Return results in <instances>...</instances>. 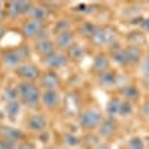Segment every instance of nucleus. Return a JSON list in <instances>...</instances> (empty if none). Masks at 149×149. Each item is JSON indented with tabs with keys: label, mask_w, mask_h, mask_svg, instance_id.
Listing matches in <instances>:
<instances>
[{
	"label": "nucleus",
	"mask_w": 149,
	"mask_h": 149,
	"mask_svg": "<svg viewBox=\"0 0 149 149\" xmlns=\"http://www.w3.org/2000/svg\"><path fill=\"white\" fill-rule=\"evenodd\" d=\"M17 90H18V98H19L21 104L27 106V107L39 106L40 98H42V93H40V88L34 82L21 81L17 85Z\"/></svg>",
	"instance_id": "obj_1"
},
{
	"label": "nucleus",
	"mask_w": 149,
	"mask_h": 149,
	"mask_svg": "<svg viewBox=\"0 0 149 149\" xmlns=\"http://www.w3.org/2000/svg\"><path fill=\"white\" fill-rule=\"evenodd\" d=\"M27 57V48L19 46V48H9L2 52V63L8 67L17 69L22 64V60Z\"/></svg>",
	"instance_id": "obj_2"
},
{
	"label": "nucleus",
	"mask_w": 149,
	"mask_h": 149,
	"mask_svg": "<svg viewBox=\"0 0 149 149\" xmlns=\"http://www.w3.org/2000/svg\"><path fill=\"white\" fill-rule=\"evenodd\" d=\"M102 124V113L95 109H86L79 115V125L84 130H94L100 127Z\"/></svg>",
	"instance_id": "obj_3"
},
{
	"label": "nucleus",
	"mask_w": 149,
	"mask_h": 149,
	"mask_svg": "<svg viewBox=\"0 0 149 149\" xmlns=\"http://www.w3.org/2000/svg\"><path fill=\"white\" fill-rule=\"evenodd\" d=\"M15 74L22 81L33 82L36 79H39L42 73H40V69L37 67L36 64H33V63H22L21 66H18L15 69Z\"/></svg>",
	"instance_id": "obj_4"
},
{
	"label": "nucleus",
	"mask_w": 149,
	"mask_h": 149,
	"mask_svg": "<svg viewBox=\"0 0 149 149\" xmlns=\"http://www.w3.org/2000/svg\"><path fill=\"white\" fill-rule=\"evenodd\" d=\"M45 27V22H39L34 19H27L22 22L21 26V34L26 37V39H37Z\"/></svg>",
	"instance_id": "obj_5"
},
{
	"label": "nucleus",
	"mask_w": 149,
	"mask_h": 149,
	"mask_svg": "<svg viewBox=\"0 0 149 149\" xmlns=\"http://www.w3.org/2000/svg\"><path fill=\"white\" fill-rule=\"evenodd\" d=\"M115 39V30L110 27H97L95 33L93 34L91 40L94 45L102 46V45H112Z\"/></svg>",
	"instance_id": "obj_6"
},
{
	"label": "nucleus",
	"mask_w": 149,
	"mask_h": 149,
	"mask_svg": "<svg viewBox=\"0 0 149 149\" xmlns=\"http://www.w3.org/2000/svg\"><path fill=\"white\" fill-rule=\"evenodd\" d=\"M40 85L45 90H58V86L61 85L60 76L57 74L55 70H46L40 74Z\"/></svg>",
	"instance_id": "obj_7"
},
{
	"label": "nucleus",
	"mask_w": 149,
	"mask_h": 149,
	"mask_svg": "<svg viewBox=\"0 0 149 149\" xmlns=\"http://www.w3.org/2000/svg\"><path fill=\"white\" fill-rule=\"evenodd\" d=\"M46 127H48V119L42 113L30 115V118L27 119V128L33 133H43Z\"/></svg>",
	"instance_id": "obj_8"
},
{
	"label": "nucleus",
	"mask_w": 149,
	"mask_h": 149,
	"mask_svg": "<svg viewBox=\"0 0 149 149\" xmlns=\"http://www.w3.org/2000/svg\"><path fill=\"white\" fill-rule=\"evenodd\" d=\"M43 63L49 70H55V69H61L67 64V55L63 52H52L51 55H48L43 58Z\"/></svg>",
	"instance_id": "obj_9"
},
{
	"label": "nucleus",
	"mask_w": 149,
	"mask_h": 149,
	"mask_svg": "<svg viewBox=\"0 0 149 149\" xmlns=\"http://www.w3.org/2000/svg\"><path fill=\"white\" fill-rule=\"evenodd\" d=\"M74 45V33L72 30H67V31H63L57 34L55 37V46L60 49V51H64V49H69Z\"/></svg>",
	"instance_id": "obj_10"
},
{
	"label": "nucleus",
	"mask_w": 149,
	"mask_h": 149,
	"mask_svg": "<svg viewBox=\"0 0 149 149\" xmlns=\"http://www.w3.org/2000/svg\"><path fill=\"white\" fill-rule=\"evenodd\" d=\"M0 139L19 143V142L24 140V133H22L21 130H18V128L3 125V127H0Z\"/></svg>",
	"instance_id": "obj_11"
},
{
	"label": "nucleus",
	"mask_w": 149,
	"mask_h": 149,
	"mask_svg": "<svg viewBox=\"0 0 149 149\" xmlns=\"http://www.w3.org/2000/svg\"><path fill=\"white\" fill-rule=\"evenodd\" d=\"M40 102L46 109H57L60 106V94L57 90H45L42 93Z\"/></svg>",
	"instance_id": "obj_12"
},
{
	"label": "nucleus",
	"mask_w": 149,
	"mask_h": 149,
	"mask_svg": "<svg viewBox=\"0 0 149 149\" xmlns=\"http://www.w3.org/2000/svg\"><path fill=\"white\" fill-rule=\"evenodd\" d=\"M34 48H36L37 54H40L45 58L48 55H51L52 52H55V42L48 39V37H42V39H37Z\"/></svg>",
	"instance_id": "obj_13"
},
{
	"label": "nucleus",
	"mask_w": 149,
	"mask_h": 149,
	"mask_svg": "<svg viewBox=\"0 0 149 149\" xmlns=\"http://www.w3.org/2000/svg\"><path fill=\"white\" fill-rule=\"evenodd\" d=\"M29 15H30V19L45 22L49 18V10L45 8V5H33V9Z\"/></svg>",
	"instance_id": "obj_14"
},
{
	"label": "nucleus",
	"mask_w": 149,
	"mask_h": 149,
	"mask_svg": "<svg viewBox=\"0 0 149 149\" xmlns=\"http://www.w3.org/2000/svg\"><path fill=\"white\" fill-rule=\"evenodd\" d=\"M93 70L97 72V73H104L109 70V58L106 54H98L94 60V63H93Z\"/></svg>",
	"instance_id": "obj_15"
},
{
	"label": "nucleus",
	"mask_w": 149,
	"mask_h": 149,
	"mask_svg": "<svg viewBox=\"0 0 149 149\" xmlns=\"http://www.w3.org/2000/svg\"><path fill=\"white\" fill-rule=\"evenodd\" d=\"M21 110V103L19 100H15V102H8L6 103V107H5V112H6V116L10 119V121H15L18 113Z\"/></svg>",
	"instance_id": "obj_16"
},
{
	"label": "nucleus",
	"mask_w": 149,
	"mask_h": 149,
	"mask_svg": "<svg viewBox=\"0 0 149 149\" xmlns=\"http://www.w3.org/2000/svg\"><path fill=\"white\" fill-rule=\"evenodd\" d=\"M127 54V61H128V64H136L137 61L140 60L142 57V51H140V48H137L136 45H130L128 48L124 49Z\"/></svg>",
	"instance_id": "obj_17"
},
{
	"label": "nucleus",
	"mask_w": 149,
	"mask_h": 149,
	"mask_svg": "<svg viewBox=\"0 0 149 149\" xmlns=\"http://www.w3.org/2000/svg\"><path fill=\"white\" fill-rule=\"evenodd\" d=\"M115 130H116V124L112 119L102 121L100 127H98V133H100V136H103V137H109L110 134H113Z\"/></svg>",
	"instance_id": "obj_18"
},
{
	"label": "nucleus",
	"mask_w": 149,
	"mask_h": 149,
	"mask_svg": "<svg viewBox=\"0 0 149 149\" xmlns=\"http://www.w3.org/2000/svg\"><path fill=\"white\" fill-rule=\"evenodd\" d=\"M98 82L104 86H113L116 84V74L112 70H107V72L102 73L100 76H98Z\"/></svg>",
	"instance_id": "obj_19"
},
{
	"label": "nucleus",
	"mask_w": 149,
	"mask_h": 149,
	"mask_svg": "<svg viewBox=\"0 0 149 149\" xmlns=\"http://www.w3.org/2000/svg\"><path fill=\"white\" fill-rule=\"evenodd\" d=\"M119 107H121V102L118 98H113V100H110L106 106V112L109 113V116H116L119 115Z\"/></svg>",
	"instance_id": "obj_20"
},
{
	"label": "nucleus",
	"mask_w": 149,
	"mask_h": 149,
	"mask_svg": "<svg viewBox=\"0 0 149 149\" xmlns=\"http://www.w3.org/2000/svg\"><path fill=\"white\" fill-rule=\"evenodd\" d=\"M125 149H145V143L140 137H131L127 142Z\"/></svg>",
	"instance_id": "obj_21"
},
{
	"label": "nucleus",
	"mask_w": 149,
	"mask_h": 149,
	"mask_svg": "<svg viewBox=\"0 0 149 149\" xmlns=\"http://www.w3.org/2000/svg\"><path fill=\"white\" fill-rule=\"evenodd\" d=\"M5 100H6V103L18 100V90H17V86H9V88L5 90Z\"/></svg>",
	"instance_id": "obj_22"
},
{
	"label": "nucleus",
	"mask_w": 149,
	"mask_h": 149,
	"mask_svg": "<svg viewBox=\"0 0 149 149\" xmlns=\"http://www.w3.org/2000/svg\"><path fill=\"white\" fill-rule=\"evenodd\" d=\"M95 30H97V26H94V24H91V22H85L84 26L81 27V33L85 34V36H88L90 39L93 37V34L95 33Z\"/></svg>",
	"instance_id": "obj_23"
},
{
	"label": "nucleus",
	"mask_w": 149,
	"mask_h": 149,
	"mask_svg": "<svg viewBox=\"0 0 149 149\" xmlns=\"http://www.w3.org/2000/svg\"><path fill=\"white\" fill-rule=\"evenodd\" d=\"M64 145H67L69 148H74V146H78L81 143L79 137L78 136H74V134H64Z\"/></svg>",
	"instance_id": "obj_24"
},
{
	"label": "nucleus",
	"mask_w": 149,
	"mask_h": 149,
	"mask_svg": "<svg viewBox=\"0 0 149 149\" xmlns=\"http://www.w3.org/2000/svg\"><path fill=\"white\" fill-rule=\"evenodd\" d=\"M113 60L116 61V63L119 64H128V61H127V54L124 49H119V51L113 52Z\"/></svg>",
	"instance_id": "obj_25"
},
{
	"label": "nucleus",
	"mask_w": 149,
	"mask_h": 149,
	"mask_svg": "<svg viewBox=\"0 0 149 149\" xmlns=\"http://www.w3.org/2000/svg\"><path fill=\"white\" fill-rule=\"evenodd\" d=\"M84 55V51H82V48L79 45H73L70 49H69V57L74 58V60H78Z\"/></svg>",
	"instance_id": "obj_26"
},
{
	"label": "nucleus",
	"mask_w": 149,
	"mask_h": 149,
	"mask_svg": "<svg viewBox=\"0 0 149 149\" xmlns=\"http://www.w3.org/2000/svg\"><path fill=\"white\" fill-rule=\"evenodd\" d=\"M70 30V22L67 19H60L58 24L55 26V33L60 34V33H63V31H67Z\"/></svg>",
	"instance_id": "obj_27"
},
{
	"label": "nucleus",
	"mask_w": 149,
	"mask_h": 149,
	"mask_svg": "<svg viewBox=\"0 0 149 149\" xmlns=\"http://www.w3.org/2000/svg\"><path fill=\"white\" fill-rule=\"evenodd\" d=\"M133 112V106L128 102H121V107H119V115L121 116H127Z\"/></svg>",
	"instance_id": "obj_28"
},
{
	"label": "nucleus",
	"mask_w": 149,
	"mask_h": 149,
	"mask_svg": "<svg viewBox=\"0 0 149 149\" xmlns=\"http://www.w3.org/2000/svg\"><path fill=\"white\" fill-rule=\"evenodd\" d=\"M124 95H125L127 98H137L139 94H137V90L133 88V86H127V88H124Z\"/></svg>",
	"instance_id": "obj_29"
},
{
	"label": "nucleus",
	"mask_w": 149,
	"mask_h": 149,
	"mask_svg": "<svg viewBox=\"0 0 149 149\" xmlns=\"http://www.w3.org/2000/svg\"><path fill=\"white\" fill-rule=\"evenodd\" d=\"M74 10H76V12H82V14H88V12H91V6L86 5V3H79V5H76Z\"/></svg>",
	"instance_id": "obj_30"
},
{
	"label": "nucleus",
	"mask_w": 149,
	"mask_h": 149,
	"mask_svg": "<svg viewBox=\"0 0 149 149\" xmlns=\"http://www.w3.org/2000/svg\"><path fill=\"white\" fill-rule=\"evenodd\" d=\"M142 72L145 74V78L149 81V57H146L143 60V64H142Z\"/></svg>",
	"instance_id": "obj_31"
},
{
	"label": "nucleus",
	"mask_w": 149,
	"mask_h": 149,
	"mask_svg": "<svg viewBox=\"0 0 149 149\" xmlns=\"http://www.w3.org/2000/svg\"><path fill=\"white\" fill-rule=\"evenodd\" d=\"M18 149H36V146H34V143H31L29 140H22L18 143Z\"/></svg>",
	"instance_id": "obj_32"
},
{
	"label": "nucleus",
	"mask_w": 149,
	"mask_h": 149,
	"mask_svg": "<svg viewBox=\"0 0 149 149\" xmlns=\"http://www.w3.org/2000/svg\"><path fill=\"white\" fill-rule=\"evenodd\" d=\"M143 115H145L146 118H149V100L143 104Z\"/></svg>",
	"instance_id": "obj_33"
},
{
	"label": "nucleus",
	"mask_w": 149,
	"mask_h": 149,
	"mask_svg": "<svg viewBox=\"0 0 149 149\" xmlns=\"http://www.w3.org/2000/svg\"><path fill=\"white\" fill-rule=\"evenodd\" d=\"M142 26H143V29H145L146 31H149V18L143 19V22H142Z\"/></svg>",
	"instance_id": "obj_34"
},
{
	"label": "nucleus",
	"mask_w": 149,
	"mask_h": 149,
	"mask_svg": "<svg viewBox=\"0 0 149 149\" xmlns=\"http://www.w3.org/2000/svg\"><path fill=\"white\" fill-rule=\"evenodd\" d=\"M5 33H6V30H5V27H2L0 26V40L3 39V36H5Z\"/></svg>",
	"instance_id": "obj_35"
},
{
	"label": "nucleus",
	"mask_w": 149,
	"mask_h": 149,
	"mask_svg": "<svg viewBox=\"0 0 149 149\" xmlns=\"http://www.w3.org/2000/svg\"><path fill=\"white\" fill-rule=\"evenodd\" d=\"M0 149H3V140L0 139Z\"/></svg>",
	"instance_id": "obj_36"
},
{
	"label": "nucleus",
	"mask_w": 149,
	"mask_h": 149,
	"mask_svg": "<svg viewBox=\"0 0 149 149\" xmlns=\"http://www.w3.org/2000/svg\"><path fill=\"white\" fill-rule=\"evenodd\" d=\"M0 78H2V74H0Z\"/></svg>",
	"instance_id": "obj_37"
}]
</instances>
